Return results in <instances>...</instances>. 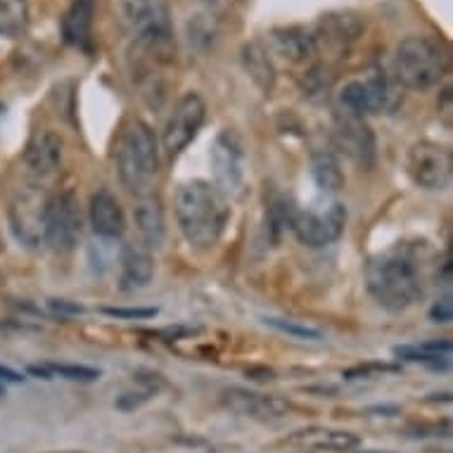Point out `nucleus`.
I'll return each mask as SVG.
<instances>
[{
  "mask_svg": "<svg viewBox=\"0 0 453 453\" xmlns=\"http://www.w3.org/2000/svg\"><path fill=\"white\" fill-rule=\"evenodd\" d=\"M430 319L434 323H449L453 319V304H451V297H444L439 299L437 304L430 309Z\"/></svg>",
  "mask_w": 453,
  "mask_h": 453,
  "instance_id": "473e14b6",
  "label": "nucleus"
},
{
  "mask_svg": "<svg viewBox=\"0 0 453 453\" xmlns=\"http://www.w3.org/2000/svg\"><path fill=\"white\" fill-rule=\"evenodd\" d=\"M124 15L138 34V52L157 62L169 65L176 55V38L172 22L159 0H124Z\"/></svg>",
  "mask_w": 453,
  "mask_h": 453,
  "instance_id": "39448f33",
  "label": "nucleus"
},
{
  "mask_svg": "<svg viewBox=\"0 0 453 453\" xmlns=\"http://www.w3.org/2000/svg\"><path fill=\"white\" fill-rule=\"evenodd\" d=\"M368 453H392V451H368Z\"/></svg>",
  "mask_w": 453,
  "mask_h": 453,
  "instance_id": "ea45409f",
  "label": "nucleus"
},
{
  "mask_svg": "<svg viewBox=\"0 0 453 453\" xmlns=\"http://www.w3.org/2000/svg\"><path fill=\"white\" fill-rule=\"evenodd\" d=\"M387 372H399V365L394 364H380V361H371V364L351 365L342 372L344 380H371V378H382Z\"/></svg>",
  "mask_w": 453,
  "mask_h": 453,
  "instance_id": "c756f323",
  "label": "nucleus"
},
{
  "mask_svg": "<svg viewBox=\"0 0 453 453\" xmlns=\"http://www.w3.org/2000/svg\"><path fill=\"white\" fill-rule=\"evenodd\" d=\"M62 135L50 131V128H41L34 131V135L27 142L24 150V166L31 176L36 179H48L52 173H58L62 166Z\"/></svg>",
  "mask_w": 453,
  "mask_h": 453,
  "instance_id": "dca6fc26",
  "label": "nucleus"
},
{
  "mask_svg": "<svg viewBox=\"0 0 453 453\" xmlns=\"http://www.w3.org/2000/svg\"><path fill=\"white\" fill-rule=\"evenodd\" d=\"M333 141L349 162H354L361 172H371L378 159L375 134L361 114L337 107L333 114Z\"/></svg>",
  "mask_w": 453,
  "mask_h": 453,
  "instance_id": "1a4fd4ad",
  "label": "nucleus"
},
{
  "mask_svg": "<svg viewBox=\"0 0 453 453\" xmlns=\"http://www.w3.org/2000/svg\"><path fill=\"white\" fill-rule=\"evenodd\" d=\"M3 111H5V107H3V104H0V117H3Z\"/></svg>",
  "mask_w": 453,
  "mask_h": 453,
  "instance_id": "58836bf2",
  "label": "nucleus"
},
{
  "mask_svg": "<svg viewBox=\"0 0 453 453\" xmlns=\"http://www.w3.org/2000/svg\"><path fill=\"white\" fill-rule=\"evenodd\" d=\"M83 231V214L74 190H62L48 197L43 223V242L52 252H74Z\"/></svg>",
  "mask_w": 453,
  "mask_h": 453,
  "instance_id": "0eeeda50",
  "label": "nucleus"
},
{
  "mask_svg": "<svg viewBox=\"0 0 453 453\" xmlns=\"http://www.w3.org/2000/svg\"><path fill=\"white\" fill-rule=\"evenodd\" d=\"M285 444L299 446V449H311V451H330V453H349L358 449L361 439L354 432L347 430H327V427H306L285 439Z\"/></svg>",
  "mask_w": 453,
  "mask_h": 453,
  "instance_id": "a211bd4d",
  "label": "nucleus"
},
{
  "mask_svg": "<svg viewBox=\"0 0 453 453\" xmlns=\"http://www.w3.org/2000/svg\"><path fill=\"white\" fill-rule=\"evenodd\" d=\"M157 394V387L155 385H148L145 389H141V392H128V394H121L119 402H117V406H119L121 411H135L141 409L142 403L150 402L152 396Z\"/></svg>",
  "mask_w": 453,
  "mask_h": 453,
  "instance_id": "7c9ffc66",
  "label": "nucleus"
},
{
  "mask_svg": "<svg viewBox=\"0 0 453 453\" xmlns=\"http://www.w3.org/2000/svg\"><path fill=\"white\" fill-rule=\"evenodd\" d=\"M268 327H273L278 333L288 334V337H295V340H320L323 333H320L319 327L306 326V323H299V320H290V319H275V316H266L264 319Z\"/></svg>",
  "mask_w": 453,
  "mask_h": 453,
  "instance_id": "bb28decb",
  "label": "nucleus"
},
{
  "mask_svg": "<svg viewBox=\"0 0 453 453\" xmlns=\"http://www.w3.org/2000/svg\"><path fill=\"white\" fill-rule=\"evenodd\" d=\"M50 375H60L65 380H72V382H96L100 380V371L97 368H90V365H76V364H48L45 365Z\"/></svg>",
  "mask_w": 453,
  "mask_h": 453,
  "instance_id": "cd10ccee",
  "label": "nucleus"
},
{
  "mask_svg": "<svg viewBox=\"0 0 453 453\" xmlns=\"http://www.w3.org/2000/svg\"><path fill=\"white\" fill-rule=\"evenodd\" d=\"M173 211L183 238L197 250H211L231 219V204L209 180L183 183L176 190Z\"/></svg>",
  "mask_w": 453,
  "mask_h": 453,
  "instance_id": "f03ea898",
  "label": "nucleus"
},
{
  "mask_svg": "<svg viewBox=\"0 0 453 453\" xmlns=\"http://www.w3.org/2000/svg\"><path fill=\"white\" fill-rule=\"evenodd\" d=\"M117 176L135 200L157 193L159 145L155 131L142 119H131L117 141Z\"/></svg>",
  "mask_w": 453,
  "mask_h": 453,
  "instance_id": "7ed1b4c3",
  "label": "nucleus"
},
{
  "mask_svg": "<svg viewBox=\"0 0 453 453\" xmlns=\"http://www.w3.org/2000/svg\"><path fill=\"white\" fill-rule=\"evenodd\" d=\"M242 67H245L247 76L252 79V83L264 93V96H271L275 88V67L273 60L268 58L266 45L259 43V41H252V43H245L242 48Z\"/></svg>",
  "mask_w": 453,
  "mask_h": 453,
  "instance_id": "412c9836",
  "label": "nucleus"
},
{
  "mask_svg": "<svg viewBox=\"0 0 453 453\" xmlns=\"http://www.w3.org/2000/svg\"><path fill=\"white\" fill-rule=\"evenodd\" d=\"M273 38L275 50L280 52L285 60L290 62H306L309 58L316 55V43H313V34L304 27H285V29H275L271 34Z\"/></svg>",
  "mask_w": 453,
  "mask_h": 453,
  "instance_id": "b1692460",
  "label": "nucleus"
},
{
  "mask_svg": "<svg viewBox=\"0 0 453 453\" xmlns=\"http://www.w3.org/2000/svg\"><path fill=\"white\" fill-rule=\"evenodd\" d=\"M330 72H327L323 65H313L309 72H306V76L302 79V86H304V93L309 97H319V96H327L326 90H330V83H333V79H330Z\"/></svg>",
  "mask_w": 453,
  "mask_h": 453,
  "instance_id": "c85d7f7f",
  "label": "nucleus"
},
{
  "mask_svg": "<svg viewBox=\"0 0 453 453\" xmlns=\"http://www.w3.org/2000/svg\"><path fill=\"white\" fill-rule=\"evenodd\" d=\"M50 453H83V451H50Z\"/></svg>",
  "mask_w": 453,
  "mask_h": 453,
  "instance_id": "4c0bfd02",
  "label": "nucleus"
},
{
  "mask_svg": "<svg viewBox=\"0 0 453 453\" xmlns=\"http://www.w3.org/2000/svg\"><path fill=\"white\" fill-rule=\"evenodd\" d=\"M311 173H313V180H316L320 190H326V193H337V190H342L344 188L342 166H340L337 155L330 152V150L313 152Z\"/></svg>",
  "mask_w": 453,
  "mask_h": 453,
  "instance_id": "393cba45",
  "label": "nucleus"
},
{
  "mask_svg": "<svg viewBox=\"0 0 453 453\" xmlns=\"http://www.w3.org/2000/svg\"><path fill=\"white\" fill-rule=\"evenodd\" d=\"M211 169L214 186L226 200H238L245 190L247 155L242 138L233 128H223L211 145Z\"/></svg>",
  "mask_w": 453,
  "mask_h": 453,
  "instance_id": "6e6552de",
  "label": "nucleus"
},
{
  "mask_svg": "<svg viewBox=\"0 0 453 453\" xmlns=\"http://www.w3.org/2000/svg\"><path fill=\"white\" fill-rule=\"evenodd\" d=\"M406 169L413 183L423 190H446L453 179L451 150L432 141L416 142L409 150Z\"/></svg>",
  "mask_w": 453,
  "mask_h": 453,
  "instance_id": "f8f14e48",
  "label": "nucleus"
},
{
  "mask_svg": "<svg viewBox=\"0 0 453 453\" xmlns=\"http://www.w3.org/2000/svg\"><path fill=\"white\" fill-rule=\"evenodd\" d=\"M48 306H50L52 313H83V306L79 304H69V302H62V299H52V302H48Z\"/></svg>",
  "mask_w": 453,
  "mask_h": 453,
  "instance_id": "72a5a7b5",
  "label": "nucleus"
},
{
  "mask_svg": "<svg viewBox=\"0 0 453 453\" xmlns=\"http://www.w3.org/2000/svg\"><path fill=\"white\" fill-rule=\"evenodd\" d=\"M245 372H247V378L257 380V382H271V380L275 378V372L271 371V368H257V365L247 368Z\"/></svg>",
  "mask_w": 453,
  "mask_h": 453,
  "instance_id": "f704fd0d",
  "label": "nucleus"
},
{
  "mask_svg": "<svg viewBox=\"0 0 453 453\" xmlns=\"http://www.w3.org/2000/svg\"><path fill=\"white\" fill-rule=\"evenodd\" d=\"M371 297L387 311H406L425 295V257L420 247L396 245L365 266Z\"/></svg>",
  "mask_w": 453,
  "mask_h": 453,
  "instance_id": "f257e3e1",
  "label": "nucleus"
},
{
  "mask_svg": "<svg viewBox=\"0 0 453 453\" xmlns=\"http://www.w3.org/2000/svg\"><path fill=\"white\" fill-rule=\"evenodd\" d=\"M364 22L354 12H330L323 15L316 24L313 43L316 52H327V55H344L351 50V45L364 36Z\"/></svg>",
  "mask_w": 453,
  "mask_h": 453,
  "instance_id": "4468645a",
  "label": "nucleus"
},
{
  "mask_svg": "<svg viewBox=\"0 0 453 453\" xmlns=\"http://www.w3.org/2000/svg\"><path fill=\"white\" fill-rule=\"evenodd\" d=\"M207 119V104L197 93L188 90L186 96L179 97V103L173 104V111L169 114V121L164 127L162 134V150L166 157H179L190 142L197 138L200 128Z\"/></svg>",
  "mask_w": 453,
  "mask_h": 453,
  "instance_id": "9b49d317",
  "label": "nucleus"
},
{
  "mask_svg": "<svg viewBox=\"0 0 453 453\" xmlns=\"http://www.w3.org/2000/svg\"><path fill=\"white\" fill-rule=\"evenodd\" d=\"M155 278V259L150 247L145 245H127L121 250V290L135 292L148 288Z\"/></svg>",
  "mask_w": 453,
  "mask_h": 453,
  "instance_id": "aec40b11",
  "label": "nucleus"
},
{
  "mask_svg": "<svg viewBox=\"0 0 453 453\" xmlns=\"http://www.w3.org/2000/svg\"><path fill=\"white\" fill-rule=\"evenodd\" d=\"M344 228H347V207L340 202H333L326 209H306V211L295 209L292 211L290 231L302 245L313 247V250L333 245L334 240L342 238Z\"/></svg>",
  "mask_w": 453,
  "mask_h": 453,
  "instance_id": "9d476101",
  "label": "nucleus"
},
{
  "mask_svg": "<svg viewBox=\"0 0 453 453\" xmlns=\"http://www.w3.org/2000/svg\"><path fill=\"white\" fill-rule=\"evenodd\" d=\"M135 216V226H138V231H141L142 240H145V247H159L164 242V209L159 197L155 195H148V197H141L138 204L134 209Z\"/></svg>",
  "mask_w": 453,
  "mask_h": 453,
  "instance_id": "4be33fe9",
  "label": "nucleus"
},
{
  "mask_svg": "<svg viewBox=\"0 0 453 453\" xmlns=\"http://www.w3.org/2000/svg\"><path fill=\"white\" fill-rule=\"evenodd\" d=\"M402 103V86L385 72H372L365 79H354L340 90V107L361 117L389 114Z\"/></svg>",
  "mask_w": 453,
  "mask_h": 453,
  "instance_id": "423d86ee",
  "label": "nucleus"
},
{
  "mask_svg": "<svg viewBox=\"0 0 453 453\" xmlns=\"http://www.w3.org/2000/svg\"><path fill=\"white\" fill-rule=\"evenodd\" d=\"M29 29V5L27 0H0V36L22 38Z\"/></svg>",
  "mask_w": 453,
  "mask_h": 453,
  "instance_id": "a878e982",
  "label": "nucleus"
},
{
  "mask_svg": "<svg viewBox=\"0 0 453 453\" xmlns=\"http://www.w3.org/2000/svg\"><path fill=\"white\" fill-rule=\"evenodd\" d=\"M103 313L111 316V319H124V320H148L155 319L157 309H103Z\"/></svg>",
  "mask_w": 453,
  "mask_h": 453,
  "instance_id": "2f4dec72",
  "label": "nucleus"
},
{
  "mask_svg": "<svg viewBox=\"0 0 453 453\" xmlns=\"http://www.w3.org/2000/svg\"><path fill=\"white\" fill-rule=\"evenodd\" d=\"M45 207H48V195L38 186H27L15 195L10 204V226L22 245L38 247L43 242Z\"/></svg>",
  "mask_w": 453,
  "mask_h": 453,
  "instance_id": "ddd939ff",
  "label": "nucleus"
},
{
  "mask_svg": "<svg viewBox=\"0 0 453 453\" xmlns=\"http://www.w3.org/2000/svg\"><path fill=\"white\" fill-rule=\"evenodd\" d=\"M24 375L22 372L12 371L8 365H0V382H22Z\"/></svg>",
  "mask_w": 453,
  "mask_h": 453,
  "instance_id": "c9c22d12",
  "label": "nucleus"
},
{
  "mask_svg": "<svg viewBox=\"0 0 453 453\" xmlns=\"http://www.w3.org/2000/svg\"><path fill=\"white\" fill-rule=\"evenodd\" d=\"M451 351L453 344L449 340H432V342L411 344V347H396L394 357L406 364H423L434 371H446Z\"/></svg>",
  "mask_w": 453,
  "mask_h": 453,
  "instance_id": "5701e85b",
  "label": "nucleus"
},
{
  "mask_svg": "<svg viewBox=\"0 0 453 453\" xmlns=\"http://www.w3.org/2000/svg\"><path fill=\"white\" fill-rule=\"evenodd\" d=\"M88 221L96 235L104 240H117L127 231V216L121 209V202L110 190H97L90 197Z\"/></svg>",
  "mask_w": 453,
  "mask_h": 453,
  "instance_id": "f3484780",
  "label": "nucleus"
},
{
  "mask_svg": "<svg viewBox=\"0 0 453 453\" xmlns=\"http://www.w3.org/2000/svg\"><path fill=\"white\" fill-rule=\"evenodd\" d=\"M449 72V50L430 36L403 38L394 55V79L402 88L430 90Z\"/></svg>",
  "mask_w": 453,
  "mask_h": 453,
  "instance_id": "20e7f679",
  "label": "nucleus"
},
{
  "mask_svg": "<svg viewBox=\"0 0 453 453\" xmlns=\"http://www.w3.org/2000/svg\"><path fill=\"white\" fill-rule=\"evenodd\" d=\"M223 406L238 416L252 418V420H261V423H268V420H280L290 413V403L275 396V394H259L250 392V389H242V387H231L221 394Z\"/></svg>",
  "mask_w": 453,
  "mask_h": 453,
  "instance_id": "2eb2a0df",
  "label": "nucleus"
},
{
  "mask_svg": "<svg viewBox=\"0 0 453 453\" xmlns=\"http://www.w3.org/2000/svg\"><path fill=\"white\" fill-rule=\"evenodd\" d=\"M0 394H5V382H0Z\"/></svg>",
  "mask_w": 453,
  "mask_h": 453,
  "instance_id": "e433bc0d",
  "label": "nucleus"
},
{
  "mask_svg": "<svg viewBox=\"0 0 453 453\" xmlns=\"http://www.w3.org/2000/svg\"><path fill=\"white\" fill-rule=\"evenodd\" d=\"M97 0H72L69 8L62 15L60 29L62 38L74 48L88 50L93 38V24H96Z\"/></svg>",
  "mask_w": 453,
  "mask_h": 453,
  "instance_id": "6ab92c4d",
  "label": "nucleus"
}]
</instances>
